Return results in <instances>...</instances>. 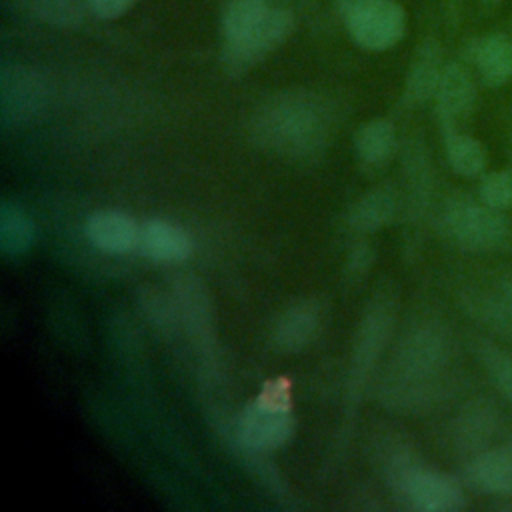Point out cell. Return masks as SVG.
Returning a JSON list of instances; mask_svg holds the SVG:
<instances>
[{
  "label": "cell",
  "instance_id": "18",
  "mask_svg": "<svg viewBox=\"0 0 512 512\" xmlns=\"http://www.w3.org/2000/svg\"><path fill=\"white\" fill-rule=\"evenodd\" d=\"M442 68H444V62H442L440 44L432 38H426L416 48L410 68L406 72L404 102L416 106V104L434 100Z\"/></svg>",
  "mask_w": 512,
  "mask_h": 512
},
{
  "label": "cell",
  "instance_id": "1",
  "mask_svg": "<svg viewBox=\"0 0 512 512\" xmlns=\"http://www.w3.org/2000/svg\"><path fill=\"white\" fill-rule=\"evenodd\" d=\"M456 338L452 330L434 318L420 320L400 338L382 384L384 400L398 408L420 412L456 394L460 378L452 372Z\"/></svg>",
  "mask_w": 512,
  "mask_h": 512
},
{
  "label": "cell",
  "instance_id": "26",
  "mask_svg": "<svg viewBox=\"0 0 512 512\" xmlns=\"http://www.w3.org/2000/svg\"><path fill=\"white\" fill-rule=\"evenodd\" d=\"M406 176L410 182V198H412V210L422 212L426 210L428 196H430V184H432V168L430 158L426 154V148L420 142H412L404 156Z\"/></svg>",
  "mask_w": 512,
  "mask_h": 512
},
{
  "label": "cell",
  "instance_id": "4",
  "mask_svg": "<svg viewBox=\"0 0 512 512\" xmlns=\"http://www.w3.org/2000/svg\"><path fill=\"white\" fill-rule=\"evenodd\" d=\"M386 482L402 506L416 512H456L466 506L460 478L428 466L410 446H396L384 462Z\"/></svg>",
  "mask_w": 512,
  "mask_h": 512
},
{
  "label": "cell",
  "instance_id": "9",
  "mask_svg": "<svg viewBox=\"0 0 512 512\" xmlns=\"http://www.w3.org/2000/svg\"><path fill=\"white\" fill-rule=\"evenodd\" d=\"M344 22L352 40L370 52L392 48L406 32V12L396 0H362Z\"/></svg>",
  "mask_w": 512,
  "mask_h": 512
},
{
  "label": "cell",
  "instance_id": "28",
  "mask_svg": "<svg viewBox=\"0 0 512 512\" xmlns=\"http://www.w3.org/2000/svg\"><path fill=\"white\" fill-rule=\"evenodd\" d=\"M136 0H84L86 10L100 20H116L124 16Z\"/></svg>",
  "mask_w": 512,
  "mask_h": 512
},
{
  "label": "cell",
  "instance_id": "24",
  "mask_svg": "<svg viewBox=\"0 0 512 512\" xmlns=\"http://www.w3.org/2000/svg\"><path fill=\"white\" fill-rule=\"evenodd\" d=\"M26 16L60 30H74L84 24V0H14Z\"/></svg>",
  "mask_w": 512,
  "mask_h": 512
},
{
  "label": "cell",
  "instance_id": "12",
  "mask_svg": "<svg viewBox=\"0 0 512 512\" xmlns=\"http://www.w3.org/2000/svg\"><path fill=\"white\" fill-rule=\"evenodd\" d=\"M322 310L316 300H298L286 306L274 320L270 330L272 346L282 354H294L306 348L316 336Z\"/></svg>",
  "mask_w": 512,
  "mask_h": 512
},
{
  "label": "cell",
  "instance_id": "15",
  "mask_svg": "<svg viewBox=\"0 0 512 512\" xmlns=\"http://www.w3.org/2000/svg\"><path fill=\"white\" fill-rule=\"evenodd\" d=\"M140 252L158 264L184 262L192 252V240L188 232L164 218H148L140 228Z\"/></svg>",
  "mask_w": 512,
  "mask_h": 512
},
{
  "label": "cell",
  "instance_id": "29",
  "mask_svg": "<svg viewBox=\"0 0 512 512\" xmlns=\"http://www.w3.org/2000/svg\"><path fill=\"white\" fill-rule=\"evenodd\" d=\"M348 262H350V274H362L366 268H370L372 248L366 244H356L348 256Z\"/></svg>",
  "mask_w": 512,
  "mask_h": 512
},
{
  "label": "cell",
  "instance_id": "2",
  "mask_svg": "<svg viewBox=\"0 0 512 512\" xmlns=\"http://www.w3.org/2000/svg\"><path fill=\"white\" fill-rule=\"evenodd\" d=\"M254 142L282 158H310L328 140L330 120L324 104L304 90L270 98L252 118Z\"/></svg>",
  "mask_w": 512,
  "mask_h": 512
},
{
  "label": "cell",
  "instance_id": "25",
  "mask_svg": "<svg viewBox=\"0 0 512 512\" xmlns=\"http://www.w3.org/2000/svg\"><path fill=\"white\" fill-rule=\"evenodd\" d=\"M34 242V224L14 202H2L0 208V250L6 256H22Z\"/></svg>",
  "mask_w": 512,
  "mask_h": 512
},
{
  "label": "cell",
  "instance_id": "14",
  "mask_svg": "<svg viewBox=\"0 0 512 512\" xmlns=\"http://www.w3.org/2000/svg\"><path fill=\"white\" fill-rule=\"evenodd\" d=\"M394 326V300H390L386 294L376 298V302L366 310V316L360 324L356 348H354V368L352 376L356 380L364 378V370L372 366V362L378 358L380 348L386 344L390 332Z\"/></svg>",
  "mask_w": 512,
  "mask_h": 512
},
{
  "label": "cell",
  "instance_id": "8",
  "mask_svg": "<svg viewBox=\"0 0 512 512\" xmlns=\"http://www.w3.org/2000/svg\"><path fill=\"white\" fill-rule=\"evenodd\" d=\"M296 432V420L288 406L278 400H254L236 420L234 436L242 450L250 454H266L282 448Z\"/></svg>",
  "mask_w": 512,
  "mask_h": 512
},
{
  "label": "cell",
  "instance_id": "10",
  "mask_svg": "<svg viewBox=\"0 0 512 512\" xmlns=\"http://www.w3.org/2000/svg\"><path fill=\"white\" fill-rule=\"evenodd\" d=\"M460 480L466 488L496 496H512V446L504 440L462 462Z\"/></svg>",
  "mask_w": 512,
  "mask_h": 512
},
{
  "label": "cell",
  "instance_id": "17",
  "mask_svg": "<svg viewBox=\"0 0 512 512\" xmlns=\"http://www.w3.org/2000/svg\"><path fill=\"white\" fill-rule=\"evenodd\" d=\"M174 312L186 330L196 336L198 344H210L214 338V318L206 288L196 278H180L174 282Z\"/></svg>",
  "mask_w": 512,
  "mask_h": 512
},
{
  "label": "cell",
  "instance_id": "13",
  "mask_svg": "<svg viewBox=\"0 0 512 512\" xmlns=\"http://www.w3.org/2000/svg\"><path fill=\"white\" fill-rule=\"evenodd\" d=\"M140 228L128 212L116 208L96 210L88 216L84 230L90 244L106 254H126L138 248Z\"/></svg>",
  "mask_w": 512,
  "mask_h": 512
},
{
  "label": "cell",
  "instance_id": "16",
  "mask_svg": "<svg viewBox=\"0 0 512 512\" xmlns=\"http://www.w3.org/2000/svg\"><path fill=\"white\" fill-rule=\"evenodd\" d=\"M462 308L470 318L494 334V338L512 344V302L498 286H468L462 294Z\"/></svg>",
  "mask_w": 512,
  "mask_h": 512
},
{
  "label": "cell",
  "instance_id": "22",
  "mask_svg": "<svg viewBox=\"0 0 512 512\" xmlns=\"http://www.w3.org/2000/svg\"><path fill=\"white\" fill-rule=\"evenodd\" d=\"M470 348L498 394L512 404V350L494 336H476Z\"/></svg>",
  "mask_w": 512,
  "mask_h": 512
},
{
  "label": "cell",
  "instance_id": "3",
  "mask_svg": "<svg viewBox=\"0 0 512 512\" xmlns=\"http://www.w3.org/2000/svg\"><path fill=\"white\" fill-rule=\"evenodd\" d=\"M292 12L278 0H228L222 12V62L244 72L288 40Z\"/></svg>",
  "mask_w": 512,
  "mask_h": 512
},
{
  "label": "cell",
  "instance_id": "27",
  "mask_svg": "<svg viewBox=\"0 0 512 512\" xmlns=\"http://www.w3.org/2000/svg\"><path fill=\"white\" fill-rule=\"evenodd\" d=\"M478 198L500 212L512 208V170H492L480 176Z\"/></svg>",
  "mask_w": 512,
  "mask_h": 512
},
{
  "label": "cell",
  "instance_id": "30",
  "mask_svg": "<svg viewBox=\"0 0 512 512\" xmlns=\"http://www.w3.org/2000/svg\"><path fill=\"white\" fill-rule=\"evenodd\" d=\"M496 286L502 290V294L512 302V270H506L498 276Z\"/></svg>",
  "mask_w": 512,
  "mask_h": 512
},
{
  "label": "cell",
  "instance_id": "31",
  "mask_svg": "<svg viewBox=\"0 0 512 512\" xmlns=\"http://www.w3.org/2000/svg\"><path fill=\"white\" fill-rule=\"evenodd\" d=\"M360 2H362V0H336V8H338L340 16L344 18V16H346L352 8H356Z\"/></svg>",
  "mask_w": 512,
  "mask_h": 512
},
{
  "label": "cell",
  "instance_id": "7",
  "mask_svg": "<svg viewBox=\"0 0 512 512\" xmlns=\"http://www.w3.org/2000/svg\"><path fill=\"white\" fill-rule=\"evenodd\" d=\"M48 78L26 64H8L0 74V118L4 128H24L38 122L50 108Z\"/></svg>",
  "mask_w": 512,
  "mask_h": 512
},
{
  "label": "cell",
  "instance_id": "11",
  "mask_svg": "<svg viewBox=\"0 0 512 512\" xmlns=\"http://www.w3.org/2000/svg\"><path fill=\"white\" fill-rule=\"evenodd\" d=\"M476 104V84L458 62H446L434 94V108L442 130L458 128Z\"/></svg>",
  "mask_w": 512,
  "mask_h": 512
},
{
  "label": "cell",
  "instance_id": "20",
  "mask_svg": "<svg viewBox=\"0 0 512 512\" xmlns=\"http://www.w3.org/2000/svg\"><path fill=\"white\" fill-rule=\"evenodd\" d=\"M470 60L482 82L490 88H498L512 78V40L504 34L482 36L474 40Z\"/></svg>",
  "mask_w": 512,
  "mask_h": 512
},
{
  "label": "cell",
  "instance_id": "19",
  "mask_svg": "<svg viewBox=\"0 0 512 512\" xmlns=\"http://www.w3.org/2000/svg\"><path fill=\"white\" fill-rule=\"evenodd\" d=\"M400 210V196L392 184H380L362 194L350 208L346 222L354 232L368 234L388 226Z\"/></svg>",
  "mask_w": 512,
  "mask_h": 512
},
{
  "label": "cell",
  "instance_id": "21",
  "mask_svg": "<svg viewBox=\"0 0 512 512\" xmlns=\"http://www.w3.org/2000/svg\"><path fill=\"white\" fill-rule=\"evenodd\" d=\"M396 146V128L388 118L368 120L354 134V150L366 170L384 168L394 156Z\"/></svg>",
  "mask_w": 512,
  "mask_h": 512
},
{
  "label": "cell",
  "instance_id": "5",
  "mask_svg": "<svg viewBox=\"0 0 512 512\" xmlns=\"http://www.w3.org/2000/svg\"><path fill=\"white\" fill-rule=\"evenodd\" d=\"M442 234L460 250L482 254L500 248L510 234L504 212L486 206L478 196L466 192L450 194L438 214Z\"/></svg>",
  "mask_w": 512,
  "mask_h": 512
},
{
  "label": "cell",
  "instance_id": "6",
  "mask_svg": "<svg viewBox=\"0 0 512 512\" xmlns=\"http://www.w3.org/2000/svg\"><path fill=\"white\" fill-rule=\"evenodd\" d=\"M504 430V412L492 396L476 394L458 406L446 424L448 450L468 460L482 450L494 446L496 438Z\"/></svg>",
  "mask_w": 512,
  "mask_h": 512
},
{
  "label": "cell",
  "instance_id": "23",
  "mask_svg": "<svg viewBox=\"0 0 512 512\" xmlns=\"http://www.w3.org/2000/svg\"><path fill=\"white\" fill-rule=\"evenodd\" d=\"M444 154L452 168L462 178H480L486 170V150L482 142L458 128H446Z\"/></svg>",
  "mask_w": 512,
  "mask_h": 512
}]
</instances>
